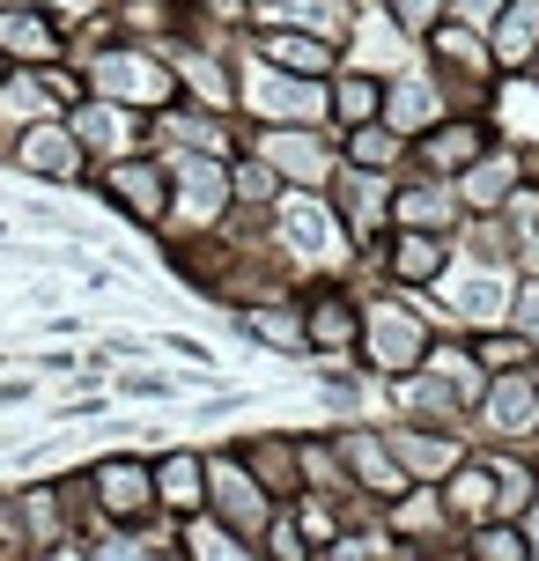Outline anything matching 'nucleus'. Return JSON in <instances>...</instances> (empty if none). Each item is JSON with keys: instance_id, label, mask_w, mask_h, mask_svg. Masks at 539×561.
Wrapping results in <instances>:
<instances>
[{"instance_id": "obj_9", "label": "nucleus", "mask_w": 539, "mask_h": 561, "mask_svg": "<svg viewBox=\"0 0 539 561\" xmlns=\"http://www.w3.org/2000/svg\"><path fill=\"white\" fill-rule=\"evenodd\" d=\"M89 488H96V503H104V517H112V525H126V533H134V525H148V517H156V466H148V458H134V450H118V458H96V466H89Z\"/></svg>"}, {"instance_id": "obj_27", "label": "nucleus", "mask_w": 539, "mask_h": 561, "mask_svg": "<svg viewBox=\"0 0 539 561\" xmlns=\"http://www.w3.org/2000/svg\"><path fill=\"white\" fill-rule=\"evenodd\" d=\"M156 503H163V517L207 510V458H199V450H171V458L156 466Z\"/></svg>"}, {"instance_id": "obj_28", "label": "nucleus", "mask_w": 539, "mask_h": 561, "mask_svg": "<svg viewBox=\"0 0 539 561\" xmlns=\"http://www.w3.org/2000/svg\"><path fill=\"white\" fill-rule=\"evenodd\" d=\"M237 325H244L266 355H311V325H303V310H288V304H244Z\"/></svg>"}, {"instance_id": "obj_42", "label": "nucleus", "mask_w": 539, "mask_h": 561, "mask_svg": "<svg viewBox=\"0 0 539 561\" xmlns=\"http://www.w3.org/2000/svg\"><path fill=\"white\" fill-rule=\"evenodd\" d=\"M525 75H532V82H539V53H532V67H525Z\"/></svg>"}, {"instance_id": "obj_30", "label": "nucleus", "mask_w": 539, "mask_h": 561, "mask_svg": "<svg viewBox=\"0 0 539 561\" xmlns=\"http://www.w3.org/2000/svg\"><path fill=\"white\" fill-rule=\"evenodd\" d=\"M369 118H385V75H369V67H333V126H369Z\"/></svg>"}, {"instance_id": "obj_21", "label": "nucleus", "mask_w": 539, "mask_h": 561, "mask_svg": "<svg viewBox=\"0 0 539 561\" xmlns=\"http://www.w3.org/2000/svg\"><path fill=\"white\" fill-rule=\"evenodd\" d=\"M517 178H525V163H517V156H503V148L473 156V163L458 170V199H466V215H495V207H511V199H517Z\"/></svg>"}, {"instance_id": "obj_43", "label": "nucleus", "mask_w": 539, "mask_h": 561, "mask_svg": "<svg viewBox=\"0 0 539 561\" xmlns=\"http://www.w3.org/2000/svg\"><path fill=\"white\" fill-rule=\"evenodd\" d=\"M0 82H8V59H0Z\"/></svg>"}, {"instance_id": "obj_6", "label": "nucleus", "mask_w": 539, "mask_h": 561, "mask_svg": "<svg viewBox=\"0 0 539 561\" xmlns=\"http://www.w3.org/2000/svg\"><path fill=\"white\" fill-rule=\"evenodd\" d=\"M207 510H215V517H229V525L259 547V533L274 525L282 495H274V488H266V480H259L237 450H215V458H207Z\"/></svg>"}, {"instance_id": "obj_7", "label": "nucleus", "mask_w": 539, "mask_h": 561, "mask_svg": "<svg viewBox=\"0 0 539 561\" xmlns=\"http://www.w3.org/2000/svg\"><path fill=\"white\" fill-rule=\"evenodd\" d=\"M89 163H96V156H89L82 134L67 126V112H59V118H37V126H23V134H15V170L45 178V185H82Z\"/></svg>"}, {"instance_id": "obj_14", "label": "nucleus", "mask_w": 539, "mask_h": 561, "mask_svg": "<svg viewBox=\"0 0 539 561\" xmlns=\"http://www.w3.org/2000/svg\"><path fill=\"white\" fill-rule=\"evenodd\" d=\"M385 436H392L406 480H436V488H444V480H451L458 466L473 458V450L458 444V428H444V421H392Z\"/></svg>"}, {"instance_id": "obj_35", "label": "nucleus", "mask_w": 539, "mask_h": 561, "mask_svg": "<svg viewBox=\"0 0 539 561\" xmlns=\"http://www.w3.org/2000/svg\"><path fill=\"white\" fill-rule=\"evenodd\" d=\"M385 15H392L406 37H428V30L451 15V0H385Z\"/></svg>"}, {"instance_id": "obj_29", "label": "nucleus", "mask_w": 539, "mask_h": 561, "mask_svg": "<svg viewBox=\"0 0 539 561\" xmlns=\"http://www.w3.org/2000/svg\"><path fill=\"white\" fill-rule=\"evenodd\" d=\"M177 554H199V561H244V554H259V547L237 533L229 517H215V510H193V517H177Z\"/></svg>"}, {"instance_id": "obj_38", "label": "nucleus", "mask_w": 539, "mask_h": 561, "mask_svg": "<svg viewBox=\"0 0 539 561\" xmlns=\"http://www.w3.org/2000/svg\"><path fill=\"white\" fill-rule=\"evenodd\" d=\"M163 347H171V355H185V363H207V347H199V340H185V333H163Z\"/></svg>"}, {"instance_id": "obj_18", "label": "nucleus", "mask_w": 539, "mask_h": 561, "mask_svg": "<svg viewBox=\"0 0 539 561\" xmlns=\"http://www.w3.org/2000/svg\"><path fill=\"white\" fill-rule=\"evenodd\" d=\"M385 274L399 288H436L451 274V237L444 229H392L385 237Z\"/></svg>"}, {"instance_id": "obj_3", "label": "nucleus", "mask_w": 539, "mask_h": 561, "mask_svg": "<svg viewBox=\"0 0 539 561\" xmlns=\"http://www.w3.org/2000/svg\"><path fill=\"white\" fill-rule=\"evenodd\" d=\"M163 163H171V222H185V229H222V215L237 207V193H229V156L163 148Z\"/></svg>"}, {"instance_id": "obj_16", "label": "nucleus", "mask_w": 539, "mask_h": 561, "mask_svg": "<svg viewBox=\"0 0 539 561\" xmlns=\"http://www.w3.org/2000/svg\"><path fill=\"white\" fill-rule=\"evenodd\" d=\"M156 45L177 67V89H193V104L237 112V59H215V53H199V45H185V37H156Z\"/></svg>"}, {"instance_id": "obj_33", "label": "nucleus", "mask_w": 539, "mask_h": 561, "mask_svg": "<svg viewBox=\"0 0 539 561\" xmlns=\"http://www.w3.org/2000/svg\"><path fill=\"white\" fill-rule=\"evenodd\" d=\"M296 458H303V488H325V495H355V473H347L341 436H296Z\"/></svg>"}, {"instance_id": "obj_24", "label": "nucleus", "mask_w": 539, "mask_h": 561, "mask_svg": "<svg viewBox=\"0 0 539 561\" xmlns=\"http://www.w3.org/2000/svg\"><path fill=\"white\" fill-rule=\"evenodd\" d=\"M341 163L399 178V163H414V140L399 134L392 118H369V126H347V134H341Z\"/></svg>"}, {"instance_id": "obj_2", "label": "nucleus", "mask_w": 539, "mask_h": 561, "mask_svg": "<svg viewBox=\"0 0 539 561\" xmlns=\"http://www.w3.org/2000/svg\"><path fill=\"white\" fill-rule=\"evenodd\" d=\"M428 347H436V333H428V318L414 296H369L363 304V363L392 385V377H406V369L428 363Z\"/></svg>"}, {"instance_id": "obj_26", "label": "nucleus", "mask_w": 539, "mask_h": 561, "mask_svg": "<svg viewBox=\"0 0 539 561\" xmlns=\"http://www.w3.org/2000/svg\"><path fill=\"white\" fill-rule=\"evenodd\" d=\"M237 458H244V466H252L259 480H266V488H274V495H303V458H296V436H274V428H266V436H244V444H237Z\"/></svg>"}, {"instance_id": "obj_5", "label": "nucleus", "mask_w": 539, "mask_h": 561, "mask_svg": "<svg viewBox=\"0 0 539 561\" xmlns=\"http://www.w3.org/2000/svg\"><path fill=\"white\" fill-rule=\"evenodd\" d=\"M252 156L274 163L282 185H303V193H325L341 178V148H333V126H259Z\"/></svg>"}, {"instance_id": "obj_10", "label": "nucleus", "mask_w": 539, "mask_h": 561, "mask_svg": "<svg viewBox=\"0 0 539 561\" xmlns=\"http://www.w3.org/2000/svg\"><path fill=\"white\" fill-rule=\"evenodd\" d=\"M392 185L399 178H385V170H355V163H341V178L325 185V199H333V215L347 222L355 244L392 237Z\"/></svg>"}, {"instance_id": "obj_39", "label": "nucleus", "mask_w": 539, "mask_h": 561, "mask_svg": "<svg viewBox=\"0 0 539 561\" xmlns=\"http://www.w3.org/2000/svg\"><path fill=\"white\" fill-rule=\"evenodd\" d=\"M517 525H525V547H532V554H539V495H532V503H525V517H517Z\"/></svg>"}, {"instance_id": "obj_31", "label": "nucleus", "mask_w": 539, "mask_h": 561, "mask_svg": "<svg viewBox=\"0 0 539 561\" xmlns=\"http://www.w3.org/2000/svg\"><path fill=\"white\" fill-rule=\"evenodd\" d=\"M488 45H495V67L503 75H525L532 67V53H539V0H511L503 15H495V30H488Z\"/></svg>"}, {"instance_id": "obj_1", "label": "nucleus", "mask_w": 539, "mask_h": 561, "mask_svg": "<svg viewBox=\"0 0 539 561\" xmlns=\"http://www.w3.org/2000/svg\"><path fill=\"white\" fill-rule=\"evenodd\" d=\"M89 96H112V104H126V112H163V104H177V67L163 59V45H89Z\"/></svg>"}, {"instance_id": "obj_41", "label": "nucleus", "mask_w": 539, "mask_h": 561, "mask_svg": "<svg viewBox=\"0 0 539 561\" xmlns=\"http://www.w3.org/2000/svg\"><path fill=\"white\" fill-rule=\"evenodd\" d=\"M244 8H252V15H259V8H274V0H244Z\"/></svg>"}, {"instance_id": "obj_23", "label": "nucleus", "mask_w": 539, "mask_h": 561, "mask_svg": "<svg viewBox=\"0 0 539 561\" xmlns=\"http://www.w3.org/2000/svg\"><path fill=\"white\" fill-rule=\"evenodd\" d=\"M156 140H163V148H199V156H229V112H207V104H199V112H185V104H163V112H156Z\"/></svg>"}, {"instance_id": "obj_8", "label": "nucleus", "mask_w": 539, "mask_h": 561, "mask_svg": "<svg viewBox=\"0 0 539 561\" xmlns=\"http://www.w3.org/2000/svg\"><path fill=\"white\" fill-rule=\"evenodd\" d=\"M473 421H481L495 444H532L539 436V369H495L481 407H473Z\"/></svg>"}, {"instance_id": "obj_25", "label": "nucleus", "mask_w": 539, "mask_h": 561, "mask_svg": "<svg viewBox=\"0 0 539 561\" xmlns=\"http://www.w3.org/2000/svg\"><path fill=\"white\" fill-rule=\"evenodd\" d=\"M444 510L458 517V533H466V525H481V517H503V488H495V466H488V458H466V466L444 480Z\"/></svg>"}, {"instance_id": "obj_20", "label": "nucleus", "mask_w": 539, "mask_h": 561, "mask_svg": "<svg viewBox=\"0 0 539 561\" xmlns=\"http://www.w3.org/2000/svg\"><path fill=\"white\" fill-rule=\"evenodd\" d=\"M303 325H311V355H341V363L363 355V304H347L341 288H318L303 304Z\"/></svg>"}, {"instance_id": "obj_34", "label": "nucleus", "mask_w": 539, "mask_h": 561, "mask_svg": "<svg viewBox=\"0 0 539 561\" xmlns=\"http://www.w3.org/2000/svg\"><path fill=\"white\" fill-rule=\"evenodd\" d=\"M466 554H488V561H525V525L517 517H481V525H466Z\"/></svg>"}, {"instance_id": "obj_15", "label": "nucleus", "mask_w": 539, "mask_h": 561, "mask_svg": "<svg viewBox=\"0 0 539 561\" xmlns=\"http://www.w3.org/2000/svg\"><path fill=\"white\" fill-rule=\"evenodd\" d=\"M341 450H347V473H355V488H363V495H377L385 510H392L399 495L414 488L385 428H363V421H347V428H341Z\"/></svg>"}, {"instance_id": "obj_4", "label": "nucleus", "mask_w": 539, "mask_h": 561, "mask_svg": "<svg viewBox=\"0 0 539 561\" xmlns=\"http://www.w3.org/2000/svg\"><path fill=\"white\" fill-rule=\"evenodd\" d=\"M89 185L112 199L126 222L141 229L171 222V163L163 156H104V170H89Z\"/></svg>"}, {"instance_id": "obj_17", "label": "nucleus", "mask_w": 539, "mask_h": 561, "mask_svg": "<svg viewBox=\"0 0 539 561\" xmlns=\"http://www.w3.org/2000/svg\"><path fill=\"white\" fill-rule=\"evenodd\" d=\"M252 53L266 59V67H282V75H333L341 67L347 45H333V37H318V30H296V23H274V30H259L252 37Z\"/></svg>"}, {"instance_id": "obj_37", "label": "nucleus", "mask_w": 539, "mask_h": 561, "mask_svg": "<svg viewBox=\"0 0 539 561\" xmlns=\"http://www.w3.org/2000/svg\"><path fill=\"white\" fill-rule=\"evenodd\" d=\"M503 8H511V0H451V15H458V23H473V30H495Z\"/></svg>"}, {"instance_id": "obj_19", "label": "nucleus", "mask_w": 539, "mask_h": 561, "mask_svg": "<svg viewBox=\"0 0 539 561\" xmlns=\"http://www.w3.org/2000/svg\"><path fill=\"white\" fill-rule=\"evenodd\" d=\"M444 112H451V89L436 82V67H428V75H414V67H406V75H385V118H392L406 140L428 134Z\"/></svg>"}, {"instance_id": "obj_11", "label": "nucleus", "mask_w": 539, "mask_h": 561, "mask_svg": "<svg viewBox=\"0 0 539 561\" xmlns=\"http://www.w3.org/2000/svg\"><path fill=\"white\" fill-rule=\"evenodd\" d=\"M67 23H59L53 8H37V0H0V59L8 67H53L67 59Z\"/></svg>"}, {"instance_id": "obj_36", "label": "nucleus", "mask_w": 539, "mask_h": 561, "mask_svg": "<svg viewBox=\"0 0 539 561\" xmlns=\"http://www.w3.org/2000/svg\"><path fill=\"white\" fill-rule=\"evenodd\" d=\"M118 392H126V399H177V385H171V377H156V369H126Z\"/></svg>"}, {"instance_id": "obj_12", "label": "nucleus", "mask_w": 539, "mask_h": 561, "mask_svg": "<svg viewBox=\"0 0 539 561\" xmlns=\"http://www.w3.org/2000/svg\"><path fill=\"white\" fill-rule=\"evenodd\" d=\"M495 134H488V112H444L428 134H414V163L406 170H436V178H458V170L488 156Z\"/></svg>"}, {"instance_id": "obj_22", "label": "nucleus", "mask_w": 539, "mask_h": 561, "mask_svg": "<svg viewBox=\"0 0 539 561\" xmlns=\"http://www.w3.org/2000/svg\"><path fill=\"white\" fill-rule=\"evenodd\" d=\"M148 112H126V104H112V96H82L74 112H67V126L82 134L89 156H126V140L141 134Z\"/></svg>"}, {"instance_id": "obj_40", "label": "nucleus", "mask_w": 539, "mask_h": 561, "mask_svg": "<svg viewBox=\"0 0 539 561\" xmlns=\"http://www.w3.org/2000/svg\"><path fill=\"white\" fill-rule=\"evenodd\" d=\"M30 399V385H0V414H8V407H23Z\"/></svg>"}, {"instance_id": "obj_32", "label": "nucleus", "mask_w": 539, "mask_h": 561, "mask_svg": "<svg viewBox=\"0 0 539 561\" xmlns=\"http://www.w3.org/2000/svg\"><path fill=\"white\" fill-rule=\"evenodd\" d=\"M259 23H296V30H318V37L347 45V30H355V0H274V8H259Z\"/></svg>"}, {"instance_id": "obj_13", "label": "nucleus", "mask_w": 539, "mask_h": 561, "mask_svg": "<svg viewBox=\"0 0 539 561\" xmlns=\"http://www.w3.org/2000/svg\"><path fill=\"white\" fill-rule=\"evenodd\" d=\"M392 229H466V199H458V178H436V170H406L392 185Z\"/></svg>"}]
</instances>
